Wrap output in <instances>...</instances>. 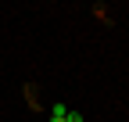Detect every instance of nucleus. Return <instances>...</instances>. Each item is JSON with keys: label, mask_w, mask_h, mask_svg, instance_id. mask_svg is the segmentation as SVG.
<instances>
[{"label": "nucleus", "mask_w": 129, "mask_h": 122, "mask_svg": "<svg viewBox=\"0 0 129 122\" xmlns=\"http://www.w3.org/2000/svg\"><path fill=\"white\" fill-rule=\"evenodd\" d=\"M68 118V108H64V104H54L50 108V122H64Z\"/></svg>", "instance_id": "nucleus-1"}, {"label": "nucleus", "mask_w": 129, "mask_h": 122, "mask_svg": "<svg viewBox=\"0 0 129 122\" xmlns=\"http://www.w3.org/2000/svg\"><path fill=\"white\" fill-rule=\"evenodd\" d=\"M64 122H83V115H79V111H68V118H64Z\"/></svg>", "instance_id": "nucleus-2"}]
</instances>
